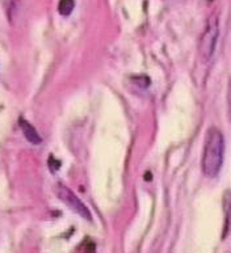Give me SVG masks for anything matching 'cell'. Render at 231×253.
I'll return each instance as SVG.
<instances>
[{"label":"cell","mask_w":231,"mask_h":253,"mask_svg":"<svg viewBox=\"0 0 231 253\" xmlns=\"http://www.w3.org/2000/svg\"><path fill=\"white\" fill-rule=\"evenodd\" d=\"M223 148H225V141L222 133L217 127H210L205 139L204 156H202V169L206 176L214 177L221 171L223 163Z\"/></svg>","instance_id":"cell-1"},{"label":"cell","mask_w":231,"mask_h":253,"mask_svg":"<svg viewBox=\"0 0 231 253\" xmlns=\"http://www.w3.org/2000/svg\"><path fill=\"white\" fill-rule=\"evenodd\" d=\"M55 194H57V197L59 200L62 201L63 204H66L72 211L79 214L80 217L84 218L87 221H91V219H92V215L89 213L88 207H87V206H85V205L83 204L66 185L57 184V187H55Z\"/></svg>","instance_id":"cell-2"},{"label":"cell","mask_w":231,"mask_h":253,"mask_svg":"<svg viewBox=\"0 0 231 253\" xmlns=\"http://www.w3.org/2000/svg\"><path fill=\"white\" fill-rule=\"evenodd\" d=\"M218 38V20L215 17H210L205 29V33L202 34L200 42V54L205 62L209 61L210 57L213 55L215 44Z\"/></svg>","instance_id":"cell-3"},{"label":"cell","mask_w":231,"mask_h":253,"mask_svg":"<svg viewBox=\"0 0 231 253\" xmlns=\"http://www.w3.org/2000/svg\"><path fill=\"white\" fill-rule=\"evenodd\" d=\"M20 126H21L22 133H24V135H25V138H27L29 142L33 143V144H40L42 139H41V137L37 133V130L28 121L20 120Z\"/></svg>","instance_id":"cell-4"},{"label":"cell","mask_w":231,"mask_h":253,"mask_svg":"<svg viewBox=\"0 0 231 253\" xmlns=\"http://www.w3.org/2000/svg\"><path fill=\"white\" fill-rule=\"evenodd\" d=\"M74 7H75L74 0H61L59 5H58V11L62 16H68L72 12Z\"/></svg>","instance_id":"cell-5"}]
</instances>
